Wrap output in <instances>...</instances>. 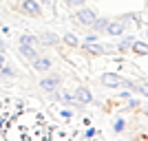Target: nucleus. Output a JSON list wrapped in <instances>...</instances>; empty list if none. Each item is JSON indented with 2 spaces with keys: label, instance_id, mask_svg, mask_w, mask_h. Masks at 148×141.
Masks as SVG:
<instances>
[{
  "label": "nucleus",
  "instance_id": "nucleus-1",
  "mask_svg": "<svg viewBox=\"0 0 148 141\" xmlns=\"http://www.w3.org/2000/svg\"><path fill=\"white\" fill-rule=\"evenodd\" d=\"M62 86V75L60 73H42V80H40V91L42 93H53V91H58Z\"/></svg>",
  "mask_w": 148,
  "mask_h": 141
},
{
  "label": "nucleus",
  "instance_id": "nucleus-2",
  "mask_svg": "<svg viewBox=\"0 0 148 141\" xmlns=\"http://www.w3.org/2000/svg\"><path fill=\"white\" fill-rule=\"evenodd\" d=\"M73 18H75V22H77L80 27H84V29H91L93 22H95V18H97V13L93 11V9H88L86 5H82V7H77V13H75Z\"/></svg>",
  "mask_w": 148,
  "mask_h": 141
},
{
  "label": "nucleus",
  "instance_id": "nucleus-3",
  "mask_svg": "<svg viewBox=\"0 0 148 141\" xmlns=\"http://www.w3.org/2000/svg\"><path fill=\"white\" fill-rule=\"evenodd\" d=\"M99 82H102V86L108 88V91H117L119 86L124 84V75L115 73V71H106V73H102Z\"/></svg>",
  "mask_w": 148,
  "mask_h": 141
},
{
  "label": "nucleus",
  "instance_id": "nucleus-4",
  "mask_svg": "<svg viewBox=\"0 0 148 141\" xmlns=\"http://www.w3.org/2000/svg\"><path fill=\"white\" fill-rule=\"evenodd\" d=\"M20 11L29 18H42V5L38 0H20Z\"/></svg>",
  "mask_w": 148,
  "mask_h": 141
},
{
  "label": "nucleus",
  "instance_id": "nucleus-5",
  "mask_svg": "<svg viewBox=\"0 0 148 141\" xmlns=\"http://www.w3.org/2000/svg\"><path fill=\"white\" fill-rule=\"evenodd\" d=\"M31 68H33L36 73H49L51 68H53V62H51L49 55H42V53H40L38 57L31 60Z\"/></svg>",
  "mask_w": 148,
  "mask_h": 141
},
{
  "label": "nucleus",
  "instance_id": "nucleus-6",
  "mask_svg": "<svg viewBox=\"0 0 148 141\" xmlns=\"http://www.w3.org/2000/svg\"><path fill=\"white\" fill-rule=\"evenodd\" d=\"M80 49L91 57H102L108 53V46L106 44H99V42H88V44H80Z\"/></svg>",
  "mask_w": 148,
  "mask_h": 141
},
{
  "label": "nucleus",
  "instance_id": "nucleus-7",
  "mask_svg": "<svg viewBox=\"0 0 148 141\" xmlns=\"http://www.w3.org/2000/svg\"><path fill=\"white\" fill-rule=\"evenodd\" d=\"M104 33H108L111 37H119V35L126 33V25H124L119 18H111L108 25H106V29H104Z\"/></svg>",
  "mask_w": 148,
  "mask_h": 141
},
{
  "label": "nucleus",
  "instance_id": "nucleus-8",
  "mask_svg": "<svg viewBox=\"0 0 148 141\" xmlns=\"http://www.w3.org/2000/svg\"><path fill=\"white\" fill-rule=\"evenodd\" d=\"M73 93H75V99H77L82 106L95 104V97H93V93H91V88H88V86H77Z\"/></svg>",
  "mask_w": 148,
  "mask_h": 141
},
{
  "label": "nucleus",
  "instance_id": "nucleus-9",
  "mask_svg": "<svg viewBox=\"0 0 148 141\" xmlns=\"http://www.w3.org/2000/svg\"><path fill=\"white\" fill-rule=\"evenodd\" d=\"M60 37L53 33V31H42L40 35H38V44L40 46H60Z\"/></svg>",
  "mask_w": 148,
  "mask_h": 141
},
{
  "label": "nucleus",
  "instance_id": "nucleus-10",
  "mask_svg": "<svg viewBox=\"0 0 148 141\" xmlns=\"http://www.w3.org/2000/svg\"><path fill=\"white\" fill-rule=\"evenodd\" d=\"M18 53L25 57V60L31 62L33 57L40 55V46H38V44H18Z\"/></svg>",
  "mask_w": 148,
  "mask_h": 141
},
{
  "label": "nucleus",
  "instance_id": "nucleus-11",
  "mask_svg": "<svg viewBox=\"0 0 148 141\" xmlns=\"http://www.w3.org/2000/svg\"><path fill=\"white\" fill-rule=\"evenodd\" d=\"M133 40H135V37H133V35H126V33H124V35H119V42L115 44V51H117L119 55H124V53H130Z\"/></svg>",
  "mask_w": 148,
  "mask_h": 141
},
{
  "label": "nucleus",
  "instance_id": "nucleus-12",
  "mask_svg": "<svg viewBox=\"0 0 148 141\" xmlns=\"http://www.w3.org/2000/svg\"><path fill=\"white\" fill-rule=\"evenodd\" d=\"M130 53H135V55L139 57H146L148 55V42H146V37H142V40H133V46H130Z\"/></svg>",
  "mask_w": 148,
  "mask_h": 141
},
{
  "label": "nucleus",
  "instance_id": "nucleus-13",
  "mask_svg": "<svg viewBox=\"0 0 148 141\" xmlns=\"http://www.w3.org/2000/svg\"><path fill=\"white\" fill-rule=\"evenodd\" d=\"M62 42L66 44V46H71V49H80L82 40H80L77 35H75V33H71V31H69V33H64V37H62Z\"/></svg>",
  "mask_w": 148,
  "mask_h": 141
},
{
  "label": "nucleus",
  "instance_id": "nucleus-14",
  "mask_svg": "<svg viewBox=\"0 0 148 141\" xmlns=\"http://www.w3.org/2000/svg\"><path fill=\"white\" fill-rule=\"evenodd\" d=\"M126 128H128V121H126L124 117H115V121H113V132H115V135H122V132H126Z\"/></svg>",
  "mask_w": 148,
  "mask_h": 141
},
{
  "label": "nucleus",
  "instance_id": "nucleus-15",
  "mask_svg": "<svg viewBox=\"0 0 148 141\" xmlns=\"http://www.w3.org/2000/svg\"><path fill=\"white\" fill-rule=\"evenodd\" d=\"M108 20H111V18H104V16H97V18H95V22H93V27H91V29L95 31V33H104L106 25H108Z\"/></svg>",
  "mask_w": 148,
  "mask_h": 141
},
{
  "label": "nucleus",
  "instance_id": "nucleus-16",
  "mask_svg": "<svg viewBox=\"0 0 148 141\" xmlns=\"http://www.w3.org/2000/svg\"><path fill=\"white\" fill-rule=\"evenodd\" d=\"M0 77H7V80H13V77H16V68L11 66V64H2V66H0Z\"/></svg>",
  "mask_w": 148,
  "mask_h": 141
},
{
  "label": "nucleus",
  "instance_id": "nucleus-17",
  "mask_svg": "<svg viewBox=\"0 0 148 141\" xmlns=\"http://www.w3.org/2000/svg\"><path fill=\"white\" fill-rule=\"evenodd\" d=\"M18 44H38V35H33V33H20ZM38 46H40V44H38Z\"/></svg>",
  "mask_w": 148,
  "mask_h": 141
},
{
  "label": "nucleus",
  "instance_id": "nucleus-18",
  "mask_svg": "<svg viewBox=\"0 0 148 141\" xmlns=\"http://www.w3.org/2000/svg\"><path fill=\"white\" fill-rule=\"evenodd\" d=\"M60 117L64 119V121H71V119H73V110H71L69 106H64V108L60 110Z\"/></svg>",
  "mask_w": 148,
  "mask_h": 141
},
{
  "label": "nucleus",
  "instance_id": "nucleus-19",
  "mask_svg": "<svg viewBox=\"0 0 148 141\" xmlns=\"http://www.w3.org/2000/svg\"><path fill=\"white\" fill-rule=\"evenodd\" d=\"M64 5H66L69 9H77V7L86 5V0H64Z\"/></svg>",
  "mask_w": 148,
  "mask_h": 141
},
{
  "label": "nucleus",
  "instance_id": "nucleus-20",
  "mask_svg": "<svg viewBox=\"0 0 148 141\" xmlns=\"http://www.w3.org/2000/svg\"><path fill=\"white\" fill-rule=\"evenodd\" d=\"M97 132H99L97 128H91V126H86V128H84V139H93V137H97Z\"/></svg>",
  "mask_w": 148,
  "mask_h": 141
},
{
  "label": "nucleus",
  "instance_id": "nucleus-21",
  "mask_svg": "<svg viewBox=\"0 0 148 141\" xmlns=\"http://www.w3.org/2000/svg\"><path fill=\"white\" fill-rule=\"evenodd\" d=\"M88 42H99V33H88V35L82 40V44H88Z\"/></svg>",
  "mask_w": 148,
  "mask_h": 141
},
{
  "label": "nucleus",
  "instance_id": "nucleus-22",
  "mask_svg": "<svg viewBox=\"0 0 148 141\" xmlns=\"http://www.w3.org/2000/svg\"><path fill=\"white\" fill-rule=\"evenodd\" d=\"M5 62H7V57H5V51H0V66H2Z\"/></svg>",
  "mask_w": 148,
  "mask_h": 141
}]
</instances>
